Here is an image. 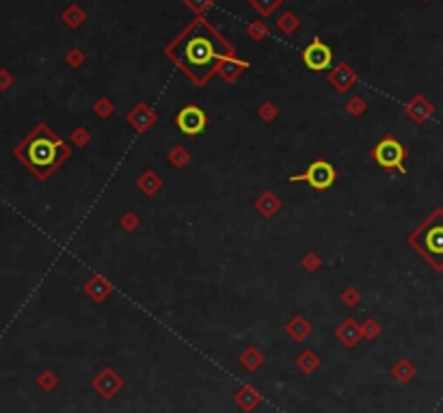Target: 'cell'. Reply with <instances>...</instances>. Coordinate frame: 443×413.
<instances>
[{"mask_svg":"<svg viewBox=\"0 0 443 413\" xmlns=\"http://www.w3.org/2000/svg\"><path fill=\"white\" fill-rule=\"evenodd\" d=\"M391 375H393L398 381H400V383H409V381H411V377L415 375V368H413L407 359H403V361H398V363L393 366Z\"/></svg>","mask_w":443,"mask_h":413,"instance_id":"10","label":"cell"},{"mask_svg":"<svg viewBox=\"0 0 443 413\" xmlns=\"http://www.w3.org/2000/svg\"><path fill=\"white\" fill-rule=\"evenodd\" d=\"M123 387V381H121V377H117L111 368H106V370H102V373L94 379V390L98 392V394H102L106 400H111L119 390Z\"/></svg>","mask_w":443,"mask_h":413,"instance_id":"8","label":"cell"},{"mask_svg":"<svg viewBox=\"0 0 443 413\" xmlns=\"http://www.w3.org/2000/svg\"><path fill=\"white\" fill-rule=\"evenodd\" d=\"M405 158H407V149L405 145L398 141L396 137L387 135L383 137L374 149H372V160L383 167L385 171H398V174H407V167H405Z\"/></svg>","mask_w":443,"mask_h":413,"instance_id":"4","label":"cell"},{"mask_svg":"<svg viewBox=\"0 0 443 413\" xmlns=\"http://www.w3.org/2000/svg\"><path fill=\"white\" fill-rule=\"evenodd\" d=\"M242 363H245L249 370H257V368L262 366V355L255 353V351L251 349V351H247V353L242 355Z\"/></svg>","mask_w":443,"mask_h":413,"instance_id":"13","label":"cell"},{"mask_svg":"<svg viewBox=\"0 0 443 413\" xmlns=\"http://www.w3.org/2000/svg\"><path fill=\"white\" fill-rule=\"evenodd\" d=\"M407 242L434 271H443V208H437L422 221L409 236Z\"/></svg>","mask_w":443,"mask_h":413,"instance_id":"2","label":"cell"},{"mask_svg":"<svg viewBox=\"0 0 443 413\" xmlns=\"http://www.w3.org/2000/svg\"><path fill=\"white\" fill-rule=\"evenodd\" d=\"M206 123H208L206 113L199 106H193V104L191 106H184L180 113H177V117H175V126L180 128L182 135H189V137L201 135L206 130Z\"/></svg>","mask_w":443,"mask_h":413,"instance_id":"6","label":"cell"},{"mask_svg":"<svg viewBox=\"0 0 443 413\" xmlns=\"http://www.w3.org/2000/svg\"><path fill=\"white\" fill-rule=\"evenodd\" d=\"M331 59H333V52L327 44H323L320 39H314L312 44H309L303 52V61L309 69L314 72H323L331 65Z\"/></svg>","mask_w":443,"mask_h":413,"instance_id":"7","label":"cell"},{"mask_svg":"<svg viewBox=\"0 0 443 413\" xmlns=\"http://www.w3.org/2000/svg\"><path fill=\"white\" fill-rule=\"evenodd\" d=\"M335 178H337L335 167H333L331 162H327V160L320 158V160H314L312 164H309V167L303 174L290 176V182H305V184L312 186L314 191L323 193V191H327V188L333 186Z\"/></svg>","mask_w":443,"mask_h":413,"instance_id":"5","label":"cell"},{"mask_svg":"<svg viewBox=\"0 0 443 413\" xmlns=\"http://www.w3.org/2000/svg\"><path fill=\"white\" fill-rule=\"evenodd\" d=\"M296 363H298V368L303 370L305 375H309V373H314V370L318 368L320 359H318L312 351H307V353H303V355L296 359Z\"/></svg>","mask_w":443,"mask_h":413,"instance_id":"12","label":"cell"},{"mask_svg":"<svg viewBox=\"0 0 443 413\" xmlns=\"http://www.w3.org/2000/svg\"><path fill=\"white\" fill-rule=\"evenodd\" d=\"M223 50L218 46V39L212 30L206 28V33H195L184 46V59L186 65L193 67L191 72H206V76L212 72V65L223 59Z\"/></svg>","mask_w":443,"mask_h":413,"instance_id":"3","label":"cell"},{"mask_svg":"<svg viewBox=\"0 0 443 413\" xmlns=\"http://www.w3.org/2000/svg\"><path fill=\"white\" fill-rule=\"evenodd\" d=\"M236 402L245 409V411H251L259 404V394L253 392L251 387H242L240 392H236Z\"/></svg>","mask_w":443,"mask_h":413,"instance_id":"9","label":"cell"},{"mask_svg":"<svg viewBox=\"0 0 443 413\" xmlns=\"http://www.w3.org/2000/svg\"><path fill=\"white\" fill-rule=\"evenodd\" d=\"M359 336H361V332H357L352 322L342 324V327H340V332H337V338H340L346 346H354V344H357Z\"/></svg>","mask_w":443,"mask_h":413,"instance_id":"11","label":"cell"},{"mask_svg":"<svg viewBox=\"0 0 443 413\" xmlns=\"http://www.w3.org/2000/svg\"><path fill=\"white\" fill-rule=\"evenodd\" d=\"M72 149L63 139H59L48 126H39L28 139L18 147L20 160L39 178H50L61 164L69 158Z\"/></svg>","mask_w":443,"mask_h":413,"instance_id":"1","label":"cell"}]
</instances>
